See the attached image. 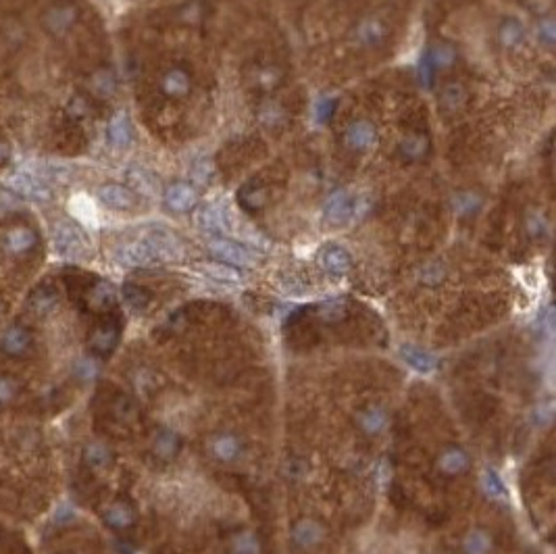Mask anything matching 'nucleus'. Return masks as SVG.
I'll list each match as a JSON object with an SVG mask.
<instances>
[{
  "label": "nucleus",
  "instance_id": "obj_1",
  "mask_svg": "<svg viewBox=\"0 0 556 554\" xmlns=\"http://www.w3.org/2000/svg\"><path fill=\"white\" fill-rule=\"evenodd\" d=\"M54 248L65 259H83L90 253V240L86 231L74 221H59L54 225Z\"/></svg>",
  "mask_w": 556,
  "mask_h": 554
},
{
  "label": "nucleus",
  "instance_id": "obj_2",
  "mask_svg": "<svg viewBox=\"0 0 556 554\" xmlns=\"http://www.w3.org/2000/svg\"><path fill=\"white\" fill-rule=\"evenodd\" d=\"M207 246H209V253L215 259L221 260L225 265H231L236 269H250V267L257 265V255L250 248H246L244 244L233 242L229 238H223V236L213 238V240H209Z\"/></svg>",
  "mask_w": 556,
  "mask_h": 554
},
{
  "label": "nucleus",
  "instance_id": "obj_3",
  "mask_svg": "<svg viewBox=\"0 0 556 554\" xmlns=\"http://www.w3.org/2000/svg\"><path fill=\"white\" fill-rule=\"evenodd\" d=\"M8 190L19 196V198H25V200H36V202H48L52 198V187L42 182L40 178H36L32 171L28 169H19V171H13L6 180Z\"/></svg>",
  "mask_w": 556,
  "mask_h": 554
},
{
  "label": "nucleus",
  "instance_id": "obj_4",
  "mask_svg": "<svg viewBox=\"0 0 556 554\" xmlns=\"http://www.w3.org/2000/svg\"><path fill=\"white\" fill-rule=\"evenodd\" d=\"M142 240L149 244V248L158 262H175V260L184 259V244L169 229H163V227L150 229L146 236H142Z\"/></svg>",
  "mask_w": 556,
  "mask_h": 554
},
{
  "label": "nucleus",
  "instance_id": "obj_5",
  "mask_svg": "<svg viewBox=\"0 0 556 554\" xmlns=\"http://www.w3.org/2000/svg\"><path fill=\"white\" fill-rule=\"evenodd\" d=\"M196 223H198V227L202 231H209V233H215V236L229 233L233 229L229 211L223 204H217V202L200 207L198 213H196Z\"/></svg>",
  "mask_w": 556,
  "mask_h": 554
},
{
  "label": "nucleus",
  "instance_id": "obj_6",
  "mask_svg": "<svg viewBox=\"0 0 556 554\" xmlns=\"http://www.w3.org/2000/svg\"><path fill=\"white\" fill-rule=\"evenodd\" d=\"M77 21V8L74 4H52L42 15V25L50 36L67 34Z\"/></svg>",
  "mask_w": 556,
  "mask_h": 554
},
{
  "label": "nucleus",
  "instance_id": "obj_7",
  "mask_svg": "<svg viewBox=\"0 0 556 554\" xmlns=\"http://www.w3.org/2000/svg\"><path fill=\"white\" fill-rule=\"evenodd\" d=\"M323 219L330 225H346L350 219H354V198L346 190L334 192L323 207Z\"/></svg>",
  "mask_w": 556,
  "mask_h": 554
},
{
  "label": "nucleus",
  "instance_id": "obj_8",
  "mask_svg": "<svg viewBox=\"0 0 556 554\" xmlns=\"http://www.w3.org/2000/svg\"><path fill=\"white\" fill-rule=\"evenodd\" d=\"M115 259L119 265L123 267H132V269H138V267H154L158 265L156 257L152 255V250L149 248V244L140 238V240H134V242H127L123 246L117 248L115 253Z\"/></svg>",
  "mask_w": 556,
  "mask_h": 554
},
{
  "label": "nucleus",
  "instance_id": "obj_9",
  "mask_svg": "<svg viewBox=\"0 0 556 554\" xmlns=\"http://www.w3.org/2000/svg\"><path fill=\"white\" fill-rule=\"evenodd\" d=\"M98 200L112 211H129L136 204V192L127 185L105 184L98 187Z\"/></svg>",
  "mask_w": 556,
  "mask_h": 554
},
{
  "label": "nucleus",
  "instance_id": "obj_10",
  "mask_svg": "<svg viewBox=\"0 0 556 554\" xmlns=\"http://www.w3.org/2000/svg\"><path fill=\"white\" fill-rule=\"evenodd\" d=\"M165 204L169 211L173 213H187L190 209L196 207L198 202V194L196 190L192 187L190 184H171L167 190H165V196H163Z\"/></svg>",
  "mask_w": 556,
  "mask_h": 554
},
{
  "label": "nucleus",
  "instance_id": "obj_11",
  "mask_svg": "<svg viewBox=\"0 0 556 554\" xmlns=\"http://www.w3.org/2000/svg\"><path fill=\"white\" fill-rule=\"evenodd\" d=\"M377 140H379L377 129H375V125H373L371 121H367V119L354 121V123L348 127V132H346V144L352 148V150H361V152L371 150V148L377 146Z\"/></svg>",
  "mask_w": 556,
  "mask_h": 554
},
{
  "label": "nucleus",
  "instance_id": "obj_12",
  "mask_svg": "<svg viewBox=\"0 0 556 554\" xmlns=\"http://www.w3.org/2000/svg\"><path fill=\"white\" fill-rule=\"evenodd\" d=\"M319 262H321V267H323L330 275H335V277L346 275V273L350 271V267H352V259H350L348 250L342 248V246H337V244H330V246L321 248Z\"/></svg>",
  "mask_w": 556,
  "mask_h": 554
},
{
  "label": "nucleus",
  "instance_id": "obj_13",
  "mask_svg": "<svg viewBox=\"0 0 556 554\" xmlns=\"http://www.w3.org/2000/svg\"><path fill=\"white\" fill-rule=\"evenodd\" d=\"M36 231L32 227H25V225H17V227L8 229L6 236H4V248L11 255H25V253H30L36 246Z\"/></svg>",
  "mask_w": 556,
  "mask_h": 554
},
{
  "label": "nucleus",
  "instance_id": "obj_14",
  "mask_svg": "<svg viewBox=\"0 0 556 554\" xmlns=\"http://www.w3.org/2000/svg\"><path fill=\"white\" fill-rule=\"evenodd\" d=\"M0 348L8 357H23L32 348V333L28 332L25 328H21V325H13L11 330H6V333L2 335Z\"/></svg>",
  "mask_w": 556,
  "mask_h": 554
},
{
  "label": "nucleus",
  "instance_id": "obj_15",
  "mask_svg": "<svg viewBox=\"0 0 556 554\" xmlns=\"http://www.w3.org/2000/svg\"><path fill=\"white\" fill-rule=\"evenodd\" d=\"M323 536H325L323 527L313 519H302L292 527V542L298 548H304V550L317 546L323 540Z\"/></svg>",
  "mask_w": 556,
  "mask_h": 554
},
{
  "label": "nucleus",
  "instance_id": "obj_16",
  "mask_svg": "<svg viewBox=\"0 0 556 554\" xmlns=\"http://www.w3.org/2000/svg\"><path fill=\"white\" fill-rule=\"evenodd\" d=\"M469 465H471V458H469L467 450H463L458 446L446 448L438 458V469L444 475H461L469 469Z\"/></svg>",
  "mask_w": 556,
  "mask_h": 554
},
{
  "label": "nucleus",
  "instance_id": "obj_17",
  "mask_svg": "<svg viewBox=\"0 0 556 554\" xmlns=\"http://www.w3.org/2000/svg\"><path fill=\"white\" fill-rule=\"evenodd\" d=\"M107 136H109V142L115 148H125L132 144L134 127H132V121H129V117L125 112L112 115V119L109 121V127H107Z\"/></svg>",
  "mask_w": 556,
  "mask_h": 554
},
{
  "label": "nucleus",
  "instance_id": "obj_18",
  "mask_svg": "<svg viewBox=\"0 0 556 554\" xmlns=\"http://www.w3.org/2000/svg\"><path fill=\"white\" fill-rule=\"evenodd\" d=\"M117 342H119V330H117V325L105 323V325H98V328L92 332L88 346H90V350H92L94 354H111L112 350H115V346H117Z\"/></svg>",
  "mask_w": 556,
  "mask_h": 554
},
{
  "label": "nucleus",
  "instance_id": "obj_19",
  "mask_svg": "<svg viewBox=\"0 0 556 554\" xmlns=\"http://www.w3.org/2000/svg\"><path fill=\"white\" fill-rule=\"evenodd\" d=\"M103 517H105V523H107L109 527H112V529H127V527L134 525L136 513H134V509H132L127 502L115 500V502H111V504L105 509Z\"/></svg>",
  "mask_w": 556,
  "mask_h": 554
},
{
  "label": "nucleus",
  "instance_id": "obj_20",
  "mask_svg": "<svg viewBox=\"0 0 556 554\" xmlns=\"http://www.w3.org/2000/svg\"><path fill=\"white\" fill-rule=\"evenodd\" d=\"M386 34H388V30H386V25L379 21V19H365V21H361L359 25H357V30H354V40L359 42V44H363V46H377V44H381L383 40H386Z\"/></svg>",
  "mask_w": 556,
  "mask_h": 554
},
{
  "label": "nucleus",
  "instance_id": "obj_21",
  "mask_svg": "<svg viewBox=\"0 0 556 554\" xmlns=\"http://www.w3.org/2000/svg\"><path fill=\"white\" fill-rule=\"evenodd\" d=\"M357 423H359V427L363 429V434L377 436V434H381V432L386 429V425H388V412L381 407L365 408V410L359 412Z\"/></svg>",
  "mask_w": 556,
  "mask_h": 554
},
{
  "label": "nucleus",
  "instance_id": "obj_22",
  "mask_svg": "<svg viewBox=\"0 0 556 554\" xmlns=\"http://www.w3.org/2000/svg\"><path fill=\"white\" fill-rule=\"evenodd\" d=\"M240 450H242V444L231 434H219L211 442V452L215 454L217 461H223V463L236 461L240 456Z\"/></svg>",
  "mask_w": 556,
  "mask_h": 554
},
{
  "label": "nucleus",
  "instance_id": "obj_23",
  "mask_svg": "<svg viewBox=\"0 0 556 554\" xmlns=\"http://www.w3.org/2000/svg\"><path fill=\"white\" fill-rule=\"evenodd\" d=\"M127 182L132 184V187H134L138 194L149 196V198L156 196V192H158L156 178L150 173L149 169H144V167H132V169L127 171Z\"/></svg>",
  "mask_w": 556,
  "mask_h": 554
},
{
  "label": "nucleus",
  "instance_id": "obj_24",
  "mask_svg": "<svg viewBox=\"0 0 556 554\" xmlns=\"http://www.w3.org/2000/svg\"><path fill=\"white\" fill-rule=\"evenodd\" d=\"M182 448V440L175 432H169V429H163L154 436V442H152V452L163 458V461H169L173 458Z\"/></svg>",
  "mask_w": 556,
  "mask_h": 554
},
{
  "label": "nucleus",
  "instance_id": "obj_25",
  "mask_svg": "<svg viewBox=\"0 0 556 554\" xmlns=\"http://www.w3.org/2000/svg\"><path fill=\"white\" fill-rule=\"evenodd\" d=\"M200 269H202L204 275H209L211 279L221 282V284H240V282H242L240 269H236V267H231V265H225L221 260L204 262V265H200Z\"/></svg>",
  "mask_w": 556,
  "mask_h": 554
},
{
  "label": "nucleus",
  "instance_id": "obj_26",
  "mask_svg": "<svg viewBox=\"0 0 556 554\" xmlns=\"http://www.w3.org/2000/svg\"><path fill=\"white\" fill-rule=\"evenodd\" d=\"M163 92L167 96H173V98H182L190 92V75L185 74L184 69L175 67V69H169L165 77H163Z\"/></svg>",
  "mask_w": 556,
  "mask_h": 554
},
{
  "label": "nucleus",
  "instance_id": "obj_27",
  "mask_svg": "<svg viewBox=\"0 0 556 554\" xmlns=\"http://www.w3.org/2000/svg\"><path fill=\"white\" fill-rule=\"evenodd\" d=\"M400 354H402V359L407 361L408 365L415 371H419V373H432L438 367L436 359L429 352H425V350H421L417 346H402Z\"/></svg>",
  "mask_w": 556,
  "mask_h": 554
},
{
  "label": "nucleus",
  "instance_id": "obj_28",
  "mask_svg": "<svg viewBox=\"0 0 556 554\" xmlns=\"http://www.w3.org/2000/svg\"><path fill=\"white\" fill-rule=\"evenodd\" d=\"M480 485H482L483 494H485L490 500L502 502V500H506V496H509L504 483L500 480V475H498L494 469H483L482 475H480Z\"/></svg>",
  "mask_w": 556,
  "mask_h": 554
},
{
  "label": "nucleus",
  "instance_id": "obj_29",
  "mask_svg": "<svg viewBox=\"0 0 556 554\" xmlns=\"http://www.w3.org/2000/svg\"><path fill=\"white\" fill-rule=\"evenodd\" d=\"M492 550V536L483 529H473L463 540V553L465 554H490Z\"/></svg>",
  "mask_w": 556,
  "mask_h": 554
},
{
  "label": "nucleus",
  "instance_id": "obj_30",
  "mask_svg": "<svg viewBox=\"0 0 556 554\" xmlns=\"http://www.w3.org/2000/svg\"><path fill=\"white\" fill-rule=\"evenodd\" d=\"M427 146H429V142H427L425 136L412 134V136H407V138L400 142V154H402V158H407V161H419V158L425 156Z\"/></svg>",
  "mask_w": 556,
  "mask_h": 554
},
{
  "label": "nucleus",
  "instance_id": "obj_31",
  "mask_svg": "<svg viewBox=\"0 0 556 554\" xmlns=\"http://www.w3.org/2000/svg\"><path fill=\"white\" fill-rule=\"evenodd\" d=\"M231 554H260L259 538L253 531H240L231 538Z\"/></svg>",
  "mask_w": 556,
  "mask_h": 554
},
{
  "label": "nucleus",
  "instance_id": "obj_32",
  "mask_svg": "<svg viewBox=\"0 0 556 554\" xmlns=\"http://www.w3.org/2000/svg\"><path fill=\"white\" fill-rule=\"evenodd\" d=\"M88 300H90V304H92L94 308H107V306H111L112 302H115V290H112L111 284L100 282V284H96V286L92 288Z\"/></svg>",
  "mask_w": 556,
  "mask_h": 554
},
{
  "label": "nucleus",
  "instance_id": "obj_33",
  "mask_svg": "<svg viewBox=\"0 0 556 554\" xmlns=\"http://www.w3.org/2000/svg\"><path fill=\"white\" fill-rule=\"evenodd\" d=\"M123 300L132 306V308H136V311H140V308H144L146 304L150 302V294L149 290H144L142 286H136V284H125L123 286Z\"/></svg>",
  "mask_w": 556,
  "mask_h": 554
},
{
  "label": "nucleus",
  "instance_id": "obj_34",
  "mask_svg": "<svg viewBox=\"0 0 556 554\" xmlns=\"http://www.w3.org/2000/svg\"><path fill=\"white\" fill-rule=\"evenodd\" d=\"M57 304V292L52 288H40L36 290V294L32 298V308L36 311L37 315H46L54 308Z\"/></svg>",
  "mask_w": 556,
  "mask_h": 554
},
{
  "label": "nucleus",
  "instance_id": "obj_35",
  "mask_svg": "<svg viewBox=\"0 0 556 554\" xmlns=\"http://www.w3.org/2000/svg\"><path fill=\"white\" fill-rule=\"evenodd\" d=\"M465 98H467V94L463 90V86L450 83V86H446L444 92H442V107L448 109V111H456L465 103Z\"/></svg>",
  "mask_w": 556,
  "mask_h": 554
},
{
  "label": "nucleus",
  "instance_id": "obj_36",
  "mask_svg": "<svg viewBox=\"0 0 556 554\" xmlns=\"http://www.w3.org/2000/svg\"><path fill=\"white\" fill-rule=\"evenodd\" d=\"M111 461V454H109V450L103 446V444H90L88 448H86V463L90 465V467H105L107 463Z\"/></svg>",
  "mask_w": 556,
  "mask_h": 554
},
{
  "label": "nucleus",
  "instance_id": "obj_37",
  "mask_svg": "<svg viewBox=\"0 0 556 554\" xmlns=\"http://www.w3.org/2000/svg\"><path fill=\"white\" fill-rule=\"evenodd\" d=\"M521 40H523V28H521L517 21H506V23H502V28H500V42H502L506 48L517 46Z\"/></svg>",
  "mask_w": 556,
  "mask_h": 554
},
{
  "label": "nucleus",
  "instance_id": "obj_38",
  "mask_svg": "<svg viewBox=\"0 0 556 554\" xmlns=\"http://www.w3.org/2000/svg\"><path fill=\"white\" fill-rule=\"evenodd\" d=\"M427 59L432 61L434 69L448 67V65H452V61H454V50H452L450 46H438V48H434V50L427 52Z\"/></svg>",
  "mask_w": 556,
  "mask_h": 554
},
{
  "label": "nucleus",
  "instance_id": "obj_39",
  "mask_svg": "<svg viewBox=\"0 0 556 554\" xmlns=\"http://www.w3.org/2000/svg\"><path fill=\"white\" fill-rule=\"evenodd\" d=\"M346 313V306L342 300H328L325 304H321V317L325 321H340Z\"/></svg>",
  "mask_w": 556,
  "mask_h": 554
},
{
  "label": "nucleus",
  "instance_id": "obj_40",
  "mask_svg": "<svg viewBox=\"0 0 556 554\" xmlns=\"http://www.w3.org/2000/svg\"><path fill=\"white\" fill-rule=\"evenodd\" d=\"M477 207H480V198L473 196V194H461L454 200V209H456L458 215H471Z\"/></svg>",
  "mask_w": 556,
  "mask_h": 554
},
{
  "label": "nucleus",
  "instance_id": "obj_41",
  "mask_svg": "<svg viewBox=\"0 0 556 554\" xmlns=\"http://www.w3.org/2000/svg\"><path fill=\"white\" fill-rule=\"evenodd\" d=\"M444 267L438 265V262H432V265H427V267L423 269L421 279H423V284H427V286H438V284L444 279Z\"/></svg>",
  "mask_w": 556,
  "mask_h": 554
},
{
  "label": "nucleus",
  "instance_id": "obj_42",
  "mask_svg": "<svg viewBox=\"0 0 556 554\" xmlns=\"http://www.w3.org/2000/svg\"><path fill=\"white\" fill-rule=\"evenodd\" d=\"M19 204V196H15L13 192H0V219L11 217L17 211Z\"/></svg>",
  "mask_w": 556,
  "mask_h": 554
},
{
  "label": "nucleus",
  "instance_id": "obj_43",
  "mask_svg": "<svg viewBox=\"0 0 556 554\" xmlns=\"http://www.w3.org/2000/svg\"><path fill=\"white\" fill-rule=\"evenodd\" d=\"M540 37L548 44V46H552L555 44V37H556V25L555 21L548 17V19H542L540 21Z\"/></svg>",
  "mask_w": 556,
  "mask_h": 554
},
{
  "label": "nucleus",
  "instance_id": "obj_44",
  "mask_svg": "<svg viewBox=\"0 0 556 554\" xmlns=\"http://www.w3.org/2000/svg\"><path fill=\"white\" fill-rule=\"evenodd\" d=\"M15 392H17V386H15V381H13V379H8V377H0V405H4V403L13 400Z\"/></svg>",
  "mask_w": 556,
  "mask_h": 554
},
{
  "label": "nucleus",
  "instance_id": "obj_45",
  "mask_svg": "<svg viewBox=\"0 0 556 554\" xmlns=\"http://www.w3.org/2000/svg\"><path fill=\"white\" fill-rule=\"evenodd\" d=\"M94 88H96L100 94H109V92H112V88H115V83H112V77L107 74V71L98 74L96 77H94Z\"/></svg>",
  "mask_w": 556,
  "mask_h": 554
},
{
  "label": "nucleus",
  "instance_id": "obj_46",
  "mask_svg": "<svg viewBox=\"0 0 556 554\" xmlns=\"http://www.w3.org/2000/svg\"><path fill=\"white\" fill-rule=\"evenodd\" d=\"M334 100H330V98H323V100H319V105H317V119L319 121H328L330 119V115H332V111H334Z\"/></svg>",
  "mask_w": 556,
  "mask_h": 554
},
{
  "label": "nucleus",
  "instance_id": "obj_47",
  "mask_svg": "<svg viewBox=\"0 0 556 554\" xmlns=\"http://www.w3.org/2000/svg\"><path fill=\"white\" fill-rule=\"evenodd\" d=\"M69 111L77 115V117H81L83 112L88 111V105H86V100H81V98H74L71 105H69Z\"/></svg>",
  "mask_w": 556,
  "mask_h": 554
},
{
  "label": "nucleus",
  "instance_id": "obj_48",
  "mask_svg": "<svg viewBox=\"0 0 556 554\" xmlns=\"http://www.w3.org/2000/svg\"><path fill=\"white\" fill-rule=\"evenodd\" d=\"M211 175V171L209 169H204V163H198L196 167H194V178L202 184V182H207V178Z\"/></svg>",
  "mask_w": 556,
  "mask_h": 554
},
{
  "label": "nucleus",
  "instance_id": "obj_49",
  "mask_svg": "<svg viewBox=\"0 0 556 554\" xmlns=\"http://www.w3.org/2000/svg\"><path fill=\"white\" fill-rule=\"evenodd\" d=\"M6 161H8V148L0 142V165H4Z\"/></svg>",
  "mask_w": 556,
  "mask_h": 554
}]
</instances>
